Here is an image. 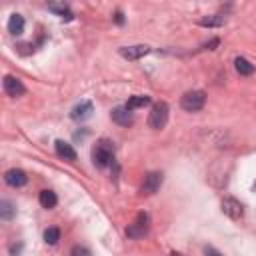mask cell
Wrapping results in <instances>:
<instances>
[{
    "mask_svg": "<svg viewBox=\"0 0 256 256\" xmlns=\"http://www.w3.org/2000/svg\"><path fill=\"white\" fill-rule=\"evenodd\" d=\"M220 206H222V212H224L228 218H232V220H240V218L244 216V206H242L236 198H224Z\"/></svg>",
    "mask_w": 256,
    "mask_h": 256,
    "instance_id": "obj_9",
    "label": "cell"
},
{
    "mask_svg": "<svg viewBox=\"0 0 256 256\" xmlns=\"http://www.w3.org/2000/svg\"><path fill=\"white\" fill-rule=\"evenodd\" d=\"M4 182H6L8 186H12V188H20V186H24V184L28 182V176H26V172L20 170V168H10V170L4 174Z\"/></svg>",
    "mask_w": 256,
    "mask_h": 256,
    "instance_id": "obj_11",
    "label": "cell"
},
{
    "mask_svg": "<svg viewBox=\"0 0 256 256\" xmlns=\"http://www.w3.org/2000/svg\"><path fill=\"white\" fill-rule=\"evenodd\" d=\"M92 112H94V106H92V102H88V100H82L80 104H76V106L72 108L70 116H72V120H76V122H84V120H88V118L92 116Z\"/></svg>",
    "mask_w": 256,
    "mask_h": 256,
    "instance_id": "obj_10",
    "label": "cell"
},
{
    "mask_svg": "<svg viewBox=\"0 0 256 256\" xmlns=\"http://www.w3.org/2000/svg\"><path fill=\"white\" fill-rule=\"evenodd\" d=\"M206 104V94L202 90H188L182 98H180V106L186 112H198L202 110Z\"/></svg>",
    "mask_w": 256,
    "mask_h": 256,
    "instance_id": "obj_4",
    "label": "cell"
},
{
    "mask_svg": "<svg viewBox=\"0 0 256 256\" xmlns=\"http://www.w3.org/2000/svg\"><path fill=\"white\" fill-rule=\"evenodd\" d=\"M234 68H236V72H238L240 76H250V74H254V64H252L250 60L242 58V56L234 58Z\"/></svg>",
    "mask_w": 256,
    "mask_h": 256,
    "instance_id": "obj_14",
    "label": "cell"
},
{
    "mask_svg": "<svg viewBox=\"0 0 256 256\" xmlns=\"http://www.w3.org/2000/svg\"><path fill=\"white\" fill-rule=\"evenodd\" d=\"M48 10L56 12L58 16H62L66 20H72V12H70V8H68V4L64 0H50L48 2Z\"/></svg>",
    "mask_w": 256,
    "mask_h": 256,
    "instance_id": "obj_13",
    "label": "cell"
},
{
    "mask_svg": "<svg viewBox=\"0 0 256 256\" xmlns=\"http://www.w3.org/2000/svg\"><path fill=\"white\" fill-rule=\"evenodd\" d=\"M148 230H150V216H148L146 212H140V214H136V218L128 224L126 236L132 238V240H138V238H144V236L148 234Z\"/></svg>",
    "mask_w": 256,
    "mask_h": 256,
    "instance_id": "obj_2",
    "label": "cell"
},
{
    "mask_svg": "<svg viewBox=\"0 0 256 256\" xmlns=\"http://www.w3.org/2000/svg\"><path fill=\"white\" fill-rule=\"evenodd\" d=\"M114 154H116L114 142L108 140V138H100L92 148V162L98 168H106L114 162Z\"/></svg>",
    "mask_w": 256,
    "mask_h": 256,
    "instance_id": "obj_1",
    "label": "cell"
},
{
    "mask_svg": "<svg viewBox=\"0 0 256 256\" xmlns=\"http://www.w3.org/2000/svg\"><path fill=\"white\" fill-rule=\"evenodd\" d=\"M162 180H164V178H162V172H148V174L144 176L142 186H140V194L150 196V194L158 192L160 186H162Z\"/></svg>",
    "mask_w": 256,
    "mask_h": 256,
    "instance_id": "obj_5",
    "label": "cell"
},
{
    "mask_svg": "<svg viewBox=\"0 0 256 256\" xmlns=\"http://www.w3.org/2000/svg\"><path fill=\"white\" fill-rule=\"evenodd\" d=\"M54 150H56V154H58L62 160H66V162H74V160H76V150L72 148V144H68V142H64V140H56V142H54Z\"/></svg>",
    "mask_w": 256,
    "mask_h": 256,
    "instance_id": "obj_12",
    "label": "cell"
},
{
    "mask_svg": "<svg viewBox=\"0 0 256 256\" xmlns=\"http://www.w3.org/2000/svg\"><path fill=\"white\" fill-rule=\"evenodd\" d=\"M38 202H40V206L42 208H54L56 206V202H58V198H56V194L52 192V190H42L40 194H38Z\"/></svg>",
    "mask_w": 256,
    "mask_h": 256,
    "instance_id": "obj_16",
    "label": "cell"
},
{
    "mask_svg": "<svg viewBox=\"0 0 256 256\" xmlns=\"http://www.w3.org/2000/svg\"><path fill=\"white\" fill-rule=\"evenodd\" d=\"M8 32L12 36H20L24 32V18L20 14H12L8 20Z\"/></svg>",
    "mask_w": 256,
    "mask_h": 256,
    "instance_id": "obj_15",
    "label": "cell"
},
{
    "mask_svg": "<svg viewBox=\"0 0 256 256\" xmlns=\"http://www.w3.org/2000/svg\"><path fill=\"white\" fill-rule=\"evenodd\" d=\"M220 44V40L218 38H212L208 44H204V50H214V46H218Z\"/></svg>",
    "mask_w": 256,
    "mask_h": 256,
    "instance_id": "obj_22",
    "label": "cell"
},
{
    "mask_svg": "<svg viewBox=\"0 0 256 256\" xmlns=\"http://www.w3.org/2000/svg\"><path fill=\"white\" fill-rule=\"evenodd\" d=\"M110 118H112V122H116L118 126H130L132 122H134V116H132V110L126 106V104H122V106H116V108H112V112H110Z\"/></svg>",
    "mask_w": 256,
    "mask_h": 256,
    "instance_id": "obj_8",
    "label": "cell"
},
{
    "mask_svg": "<svg viewBox=\"0 0 256 256\" xmlns=\"http://www.w3.org/2000/svg\"><path fill=\"white\" fill-rule=\"evenodd\" d=\"M2 88H4V92L10 96V98H18V96H22L24 92H26V86L22 84V80H18L16 76H4V80H2Z\"/></svg>",
    "mask_w": 256,
    "mask_h": 256,
    "instance_id": "obj_6",
    "label": "cell"
},
{
    "mask_svg": "<svg viewBox=\"0 0 256 256\" xmlns=\"http://www.w3.org/2000/svg\"><path fill=\"white\" fill-rule=\"evenodd\" d=\"M114 20H116L118 24H122V22H124V16H122V12H116V14H114Z\"/></svg>",
    "mask_w": 256,
    "mask_h": 256,
    "instance_id": "obj_23",
    "label": "cell"
},
{
    "mask_svg": "<svg viewBox=\"0 0 256 256\" xmlns=\"http://www.w3.org/2000/svg\"><path fill=\"white\" fill-rule=\"evenodd\" d=\"M168 104L166 102H156L148 114V126L152 130H162L168 124Z\"/></svg>",
    "mask_w": 256,
    "mask_h": 256,
    "instance_id": "obj_3",
    "label": "cell"
},
{
    "mask_svg": "<svg viewBox=\"0 0 256 256\" xmlns=\"http://www.w3.org/2000/svg\"><path fill=\"white\" fill-rule=\"evenodd\" d=\"M118 54H120L122 58H126V60H140V58H144L146 54H150V46H146V44L122 46V48L118 50Z\"/></svg>",
    "mask_w": 256,
    "mask_h": 256,
    "instance_id": "obj_7",
    "label": "cell"
},
{
    "mask_svg": "<svg viewBox=\"0 0 256 256\" xmlns=\"http://www.w3.org/2000/svg\"><path fill=\"white\" fill-rule=\"evenodd\" d=\"M70 254H86V256H90V250L84 248V246H74V248L70 250Z\"/></svg>",
    "mask_w": 256,
    "mask_h": 256,
    "instance_id": "obj_21",
    "label": "cell"
},
{
    "mask_svg": "<svg viewBox=\"0 0 256 256\" xmlns=\"http://www.w3.org/2000/svg\"><path fill=\"white\" fill-rule=\"evenodd\" d=\"M16 214V208L10 200H2L0 202V218L2 220H12V216Z\"/></svg>",
    "mask_w": 256,
    "mask_h": 256,
    "instance_id": "obj_18",
    "label": "cell"
},
{
    "mask_svg": "<svg viewBox=\"0 0 256 256\" xmlns=\"http://www.w3.org/2000/svg\"><path fill=\"white\" fill-rule=\"evenodd\" d=\"M150 102H152L150 96H132V98H128L126 106H128L130 110H136V108H144V106H148Z\"/></svg>",
    "mask_w": 256,
    "mask_h": 256,
    "instance_id": "obj_17",
    "label": "cell"
},
{
    "mask_svg": "<svg viewBox=\"0 0 256 256\" xmlns=\"http://www.w3.org/2000/svg\"><path fill=\"white\" fill-rule=\"evenodd\" d=\"M224 16L220 14H214V16H206V18H200V26H224Z\"/></svg>",
    "mask_w": 256,
    "mask_h": 256,
    "instance_id": "obj_19",
    "label": "cell"
},
{
    "mask_svg": "<svg viewBox=\"0 0 256 256\" xmlns=\"http://www.w3.org/2000/svg\"><path fill=\"white\" fill-rule=\"evenodd\" d=\"M58 240H60V230H58L56 226H52V228H46V230H44V242H46V244L54 246Z\"/></svg>",
    "mask_w": 256,
    "mask_h": 256,
    "instance_id": "obj_20",
    "label": "cell"
}]
</instances>
